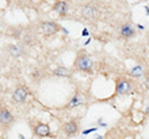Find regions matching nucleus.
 Returning a JSON list of instances; mask_svg holds the SVG:
<instances>
[{
  "mask_svg": "<svg viewBox=\"0 0 149 139\" xmlns=\"http://www.w3.org/2000/svg\"><path fill=\"white\" fill-rule=\"evenodd\" d=\"M8 52L11 56H14V57H19V56H22L24 55L22 47L19 46V45H9L8 46Z\"/></svg>",
  "mask_w": 149,
  "mask_h": 139,
  "instance_id": "obj_10",
  "label": "nucleus"
},
{
  "mask_svg": "<svg viewBox=\"0 0 149 139\" xmlns=\"http://www.w3.org/2000/svg\"><path fill=\"white\" fill-rule=\"evenodd\" d=\"M131 84L127 80H119L117 82V94H126L129 92Z\"/></svg>",
  "mask_w": 149,
  "mask_h": 139,
  "instance_id": "obj_7",
  "label": "nucleus"
},
{
  "mask_svg": "<svg viewBox=\"0 0 149 139\" xmlns=\"http://www.w3.org/2000/svg\"><path fill=\"white\" fill-rule=\"evenodd\" d=\"M28 94H29L28 88L24 86H19L15 88L14 93H13V101L15 103H24L28 98Z\"/></svg>",
  "mask_w": 149,
  "mask_h": 139,
  "instance_id": "obj_1",
  "label": "nucleus"
},
{
  "mask_svg": "<svg viewBox=\"0 0 149 139\" xmlns=\"http://www.w3.org/2000/svg\"><path fill=\"white\" fill-rule=\"evenodd\" d=\"M82 14L84 18H87V19H94L97 16V9L92 5H87L83 8Z\"/></svg>",
  "mask_w": 149,
  "mask_h": 139,
  "instance_id": "obj_9",
  "label": "nucleus"
},
{
  "mask_svg": "<svg viewBox=\"0 0 149 139\" xmlns=\"http://www.w3.org/2000/svg\"><path fill=\"white\" fill-rule=\"evenodd\" d=\"M60 26L57 25L56 22H51V21H46V22H42L41 26H40V30L41 32L44 34L45 36H51L53 34H56L59 31Z\"/></svg>",
  "mask_w": 149,
  "mask_h": 139,
  "instance_id": "obj_2",
  "label": "nucleus"
},
{
  "mask_svg": "<svg viewBox=\"0 0 149 139\" xmlns=\"http://www.w3.org/2000/svg\"><path fill=\"white\" fill-rule=\"evenodd\" d=\"M82 35H83V36H87V35H88V31H87V30H83V31H82Z\"/></svg>",
  "mask_w": 149,
  "mask_h": 139,
  "instance_id": "obj_17",
  "label": "nucleus"
},
{
  "mask_svg": "<svg viewBox=\"0 0 149 139\" xmlns=\"http://www.w3.org/2000/svg\"><path fill=\"white\" fill-rule=\"evenodd\" d=\"M34 133L37 137H50V127L45 123H37L34 127Z\"/></svg>",
  "mask_w": 149,
  "mask_h": 139,
  "instance_id": "obj_5",
  "label": "nucleus"
},
{
  "mask_svg": "<svg viewBox=\"0 0 149 139\" xmlns=\"http://www.w3.org/2000/svg\"><path fill=\"white\" fill-rule=\"evenodd\" d=\"M19 138H20V139H25V138H24V135H22V134H19Z\"/></svg>",
  "mask_w": 149,
  "mask_h": 139,
  "instance_id": "obj_18",
  "label": "nucleus"
},
{
  "mask_svg": "<svg viewBox=\"0 0 149 139\" xmlns=\"http://www.w3.org/2000/svg\"><path fill=\"white\" fill-rule=\"evenodd\" d=\"M121 34L124 37H132L135 34V31H134V29L132 28L129 24H126V25H123L121 28Z\"/></svg>",
  "mask_w": 149,
  "mask_h": 139,
  "instance_id": "obj_12",
  "label": "nucleus"
},
{
  "mask_svg": "<svg viewBox=\"0 0 149 139\" xmlns=\"http://www.w3.org/2000/svg\"><path fill=\"white\" fill-rule=\"evenodd\" d=\"M62 129L69 137H71V135H74L77 132H78V124H77L74 121H70V122H67V123H65L62 125Z\"/></svg>",
  "mask_w": 149,
  "mask_h": 139,
  "instance_id": "obj_6",
  "label": "nucleus"
},
{
  "mask_svg": "<svg viewBox=\"0 0 149 139\" xmlns=\"http://www.w3.org/2000/svg\"><path fill=\"white\" fill-rule=\"evenodd\" d=\"M0 26H1V25H0Z\"/></svg>",
  "mask_w": 149,
  "mask_h": 139,
  "instance_id": "obj_21",
  "label": "nucleus"
},
{
  "mask_svg": "<svg viewBox=\"0 0 149 139\" xmlns=\"http://www.w3.org/2000/svg\"><path fill=\"white\" fill-rule=\"evenodd\" d=\"M14 123V117L10 113V111L5 107L0 108V124H3L4 127H9Z\"/></svg>",
  "mask_w": 149,
  "mask_h": 139,
  "instance_id": "obj_3",
  "label": "nucleus"
},
{
  "mask_svg": "<svg viewBox=\"0 0 149 139\" xmlns=\"http://www.w3.org/2000/svg\"><path fill=\"white\" fill-rule=\"evenodd\" d=\"M84 101H86V98H84V96H82V94H80V93H77L76 96H74L72 99H71V102L69 103V108H73V107H77V106H80V104H82L84 103Z\"/></svg>",
  "mask_w": 149,
  "mask_h": 139,
  "instance_id": "obj_11",
  "label": "nucleus"
},
{
  "mask_svg": "<svg viewBox=\"0 0 149 139\" xmlns=\"http://www.w3.org/2000/svg\"><path fill=\"white\" fill-rule=\"evenodd\" d=\"M53 74H55V76H59V77H70L71 72L66 67H57V69L53 70Z\"/></svg>",
  "mask_w": 149,
  "mask_h": 139,
  "instance_id": "obj_13",
  "label": "nucleus"
},
{
  "mask_svg": "<svg viewBox=\"0 0 149 139\" xmlns=\"http://www.w3.org/2000/svg\"><path fill=\"white\" fill-rule=\"evenodd\" d=\"M97 139H104L103 137H97Z\"/></svg>",
  "mask_w": 149,
  "mask_h": 139,
  "instance_id": "obj_19",
  "label": "nucleus"
},
{
  "mask_svg": "<svg viewBox=\"0 0 149 139\" xmlns=\"http://www.w3.org/2000/svg\"><path fill=\"white\" fill-rule=\"evenodd\" d=\"M53 10L60 15H66L67 10H69V5L66 1H56L53 5Z\"/></svg>",
  "mask_w": 149,
  "mask_h": 139,
  "instance_id": "obj_8",
  "label": "nucleus"
},
{
  "mask_svg": "<svg viewBox=\"0 0 149 139\" xmlns=\"http://www.w3.org/2000/svg\"><path fill=\"white\" fill-rule=\"evenodd\" d=\"M0 139H3V138H0Z\"/></svg>",
  "mask_w": 149,
  "mask_h": 139,
  "instance_id": "obj_20",
  "label": "nucleus"
},
{
  "mask_svg": "<svg viewBox=\"0 0 149 139\" xmlns=\"http://www.w3.org/2000/svg\"><path fill=\"white\" fill-rule=\"evenodd\" d=\"M94 130H97V128H91V129H87V130H83V134L86 135V134H90L91 132H94Z\"/></svg>",
  "mask_w": 149,
  "mask_h": 139,
  "instance_id": "obj_15",
  "label": "nucleus"
},
{
  "mask_svg": "<svg viewBox=\"0 0 149 139\" xmlns=\"http://www.w3.org/2000/svg\"><path fill=\"white\" fill-rule=\"evenodd\" d=\"M74 66L81 71H90L92 69V61H91V59L87 56H81L77 59Z\"/></svg>",
  "mask_w": 149,
  "mask_h": 139,
  "instance_id": "obj_4",
  "label": "nucleus"
},
{
  "mask_svg": "<svg viewBox=\"0 0 149 139\" xmlns=\"http://www.w3.org/2000/svg\"><path fill=\"white\" fill-rule=\"evenodd\" d=\"M131 73H132V76H134V77H140L142 74H143V69H142L140 66H135L134 69L131 71Z\"/></svg>",
  "mask_w": 149,
  "mask_h": 139,
  "instance_id": "obj_14",
  "label": "nucleus"
},
{
  "mask_svg": "<svg viewBox=\"0 0 149 139\" xmlns=\"http://www.w3.org/2000/svg\"><path fill=\"white\" fill-rule=\"evenodd\" d=\"M145 86H147V88L149 90V76L147 77V81H145Z\"/></svg>",
  "mask_w": 149,
  "mask_h": 139,
  "instance_id": "obj_16",
  "label": "nucleus"
}]
</instances>
